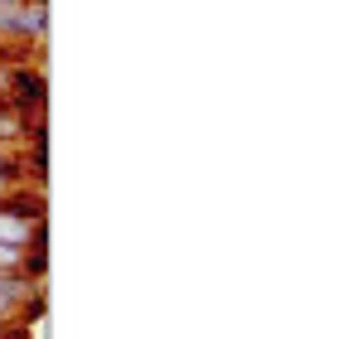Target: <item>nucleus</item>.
Here are the masks:
<instances>
[{
    "mask_svg": "<svg viewBox=\"0 0 358 339\" xmlns=\"http://www.w3.org/2000/svg\"><path fill=\"white\" fill-rule=\"evenodd\" d=\"M0 214L20 219V223H44V189H29V184H15L0 194Z\"/></svg>",
    "mask_w": 358,
    "mask_h": 339,
    "instance_id": "1",
    "label": "nucleus"
},
{
    "mask_svg": "<svg viewBox=\"0 0 358 339\" xmlns=\"http://www.w3.org/2000/svg\"><path fill=\"white\" fill-rule=\"evenodd\" d=\"M15 184H29V174H24V160H15V155L0 146V194H5V189H15Z\"/></svg>",
    "mask_w": 358,
    "mask_h": 339,
    "instance_id": "2",
    "label": "nucleus"
},
{
    "mask_svg": "<svg viewBox=\"0 0 358 339\" xmlns=\"http://www.w3.org/2000/svg\"><path fill=\"white\" fill-rule=\"evenodd\" d=\"M0 339H34V335H29V325H20V320H5V325H0Z\"/></svg>",
    "mask_w": 358,
    "mask_h": 339,
    "instance_id": "3",
    "label": "nucleus"
},
{
    "mask_svg": "<svg viewBox=\"0 0 358 339\" xmlns=\"http://www.w3.org/2000/svg\"><path fill=\"white\" fill-rule=\"evenodd\" d=\"M0 54H5V39H0Z\"/></svg>",
    "mask_w": 358,
    "mask_h": 339,
    "instance_id": "4",
    "label": "nucleus"
}]
</instances>
